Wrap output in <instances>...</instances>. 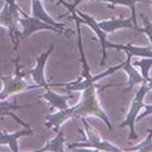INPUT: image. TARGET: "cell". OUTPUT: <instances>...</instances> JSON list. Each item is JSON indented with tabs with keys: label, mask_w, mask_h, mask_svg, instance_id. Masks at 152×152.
Segmentation results:
<instances>
[{
	"label": "cell",
	"mask_w": 152,
	"mask_h": 152,
	"mask_svg": "<svg viewBox=\"0 0 152 152\" xmlns=\"http://www.w3.org/2000/svg\"><path fill=\"white\" fill-rule=\"evenodd\" d=\"M65 139L64 137L63 132H58V135L56 137H54L51 140L46 141L45 146L42 149L37 150V151H64V143Z\"/></svg>",
	"instance_id": "2e32d148"
},
{
	"label": "cell",
	"mask_w": 152,
	"mask_h": 152,
	"mask_svg": "<svg viewBox=\"0 0 152 152\" xmlns=\"http://www.w3.org/2000/svg\"><path fill=\"white\" fill-rule=\"evenodd\" d=\"M143 107L145 108V111L140 115L139 117H137V120H141L142 117H146V116H148V115H151L152 114V104L151 105H143Z\"/></svg>",
	"instance_id": "ffe728a7"
},
{
	"label": "cell",
	"mask_w": 152,
	"mask_h": 152,
	"mask_svg": "<svg viewBox=\"0 0 152 152\" xmlns=\"http://www.w3.org/2000/svg\"><path fill=\"white\" fill-rule=\"evenodd\" d=\"M54 46L50 45V47L48 49L46 52L43 53L41 56L37 57V65L33 70H30L27 72H24V75H31L36 83L37 85H38V87H44L45 89L49 88L50 86H53V85H57L58 84H50L46 82L45 79V69L46 66V61L50 54L51 53L52 50Z\"/></svg>",
	"instance_id": "8992f818"
},
{
	"label": "cell",
	"mask_w": 152,
	"mask_h": 152,
	"mask_svg": "<svg viewBox=\"0 0 152 152\" xmlns=\"http://www.w3.org/2000/svg\"><path fill=\"white\" fill-rule=\"evenodd\" d=\"M134 66L140 67L142 70V76L144 80H147L149 77V71L152 66V58H144L135 61L133 64Z\"/></svg>",
	"instance_id": "e0dca14e"
},
{
	"label": "cell",
	"mask_w": 152,
	"mask_h": 152,
	"mask_svg": "<svg viewBox=\"0 0 152 152\" xmlns=\"http://www.w3.org/2000/svg\"><path fill=\"white\" fill-rule=\"evenodd\" d=\"M132 23H133L132 17L126 18V19L112 18L109 20L99 22L98 25L104 31H105L106 33H110V32H114L115 31L122 29V28H129V29L135 30V26Z\"/></svg>",
	"instance_id": "30bf717a"
},
{
	"label": "cell",
	"mask_w": 152,
	"mask_h": 152,
	"mask_svg": "<svg viewBox=\"0 0 152 152\" xmlns=\"http://www.w3.org/2000/svg\"><path fill=\"white\" fill-rule=\"evenodd\" d=\"M18 58L15 62V75L13 77H4L0 75V78L4 83V89L0 92V100H4L8 96L19 92H23L35 88H39L38 85H31L23 79L24 72L21 70V65Z\"/></svg>",
	"instance_id": "3957f363"
},
{
	"label": "cell",
	"mask_w": 152,
	"mask_h": 152,
	"mask_svg": "<svg viewBox=\"0 0 152 152\" xmlns=\"http://www.w3.org/2000/svg\"><path fill=\"white\" fill-rule=\"evenodd\" d=\"M111 47L117 50H123L125 52H129L131 56H138L142 58H152V50L150 47H139L134 45L132 43H128L126 45H115L109 42L106 43V48Z\"/></svg>",
	"instance_id": "4fadbf2b"
},
{
	"label": "cell",
	"mask_w": 152,
	"mask_h": 152,
	"mask_svg": "<svg viewBox=\"0 0 152 152\" xmlns=\"http://www.w3.org/2000/svg\"><path fill=\"white\" fill-rule=\"evenodd\" d=\"M84 130H85V135H86V140L83 142H72L69 144V148L70 150H75L77 148H93L96 151H123L124 150L120 149L118 146L113 144L112 142L109 141L103 140L102 137H100L99 133L91 127L85 120V118H81Z\"/></svg>",
	"instance_id": "7a4b0ae2"
},
{
	"label": "cell",
	"mask_w": 152,
	"mask_h": 152,
	"mask_svg": "<svg viewBox=\"0 0 152 152\" xmlns=\"http://www.w3.org/2000/svg\"><path fill=\"white\" fill-rule=\"evenodd\" d=\"M96 1H104L108 2L110 4L108 5V8L110 9H114L116 5H123V6H127L131 10V17L133 19V24L135 26V30L137 31L138 29V25L137 22V12H136V4L137 2H147L149 3L148 0H96Z\"/></svg>",
	"instance_id": "9a60e30c"
},
{
	"label": "cell",
	"mask_w": 152,
	"mask_h": 152,
	"mask_svg": "<svg viewBox=\"0 0 152 152\" xmlns=\"http://www.w3.org/2000/svg\"><path fill=\"white\" fill-rule=\"evenodd\" d=\"M149 3H150V4H152V1H149Z\"/></svg>",
	"instance_id": "603a6c76"
},
{
	"label": "cell",
	"mask_w": 152,
	"mask_h": 152,
	"mask_svg": "<svg viewBox=\"0 0 152 152\" xmlns=\"http://www.w3.org/2000/svg\"><path fill=\"white\" fill-rule=\"evenodd\" d=\"M32 134L33 131L31 128L23 129L13 134H9L5 131L0 130V144H8L12 151H18V138L23 136H28Z\"/></svg>",
	"instance_id": "7c38bea8"
},
{
	"label": "cell",
	"mask_w": 152,
	"mask_h": 152,
	"mask_svg": "<svg viewBox=\"0 0 152 152\" xmlns=\"http://www.w3.org/2000/svg\"><path fill=\"white\" fill-rule=\"evenodd\" d=\"M75 109L76 106L68 107L64 110H59V111L56 113L48 114L45 117V127L47 129H51L56 132H58V129L63 124L74 117Z\"/></svg>",
	"instance_id": "ba28073f"
},
{
	"label": "cell",
	"mask_w": 152,
	"mask_h": 152,
	"mask_svg": "<svg viewBox=\"0 0 152 152\" xmlns=\"http://www.w3.org/2000/svg\"><path fill=\"white\" fill-rule=\"evenodd\" d=\"M150 134L145 138V140L142 142L137 146L131 148L126 151H152V130H149Z\"/></svg>",
	"instance_id": "ac0fdd59"
},
{
	"label": "cell",
	"mask_w": 152,
	"mask_h": 152,
	"mask_svg": "<svg viewBox=\"0 0 152 152\" xmlns=\"http://www.w3.org/2000/svg\"><path fill=\"white\" fill-rule=\"evenodd\" d=\"M127 54V60L124 62V64L123 66V69L125 70L128 75H129V82H128V88L125 90V91H129V90H131L133 88L134 85L142 83L144 81V78L142 77V76L140 75V73L134 68V65L131 64L130 60H131V54H129V52H126Z\"/></svg>",
	"instance_id": "5bb4252c"
},
{
	"label": "cell",
	"mask_w": 152,
	"mask_h": 152,
	"mask_svg": "<svg viewBox=\"0 0 152 152\" xmlns=\"http://www.w3.org/2000/svg\"><path fill=\"white\" fill-rule=\"evenodd\" d=\"M32 13H33V17L37 18V19L43 21L44 23H48L57 29H58L60 31H62L63 32H73L71 30L66 29L64 23H60L56 22L45 10L42 3L39 0H32Z\"/></svg>",
	"instance_id": "9c48e42d"
},
{
	"label": "cell",
	"mask_w": 152,
	"mask_h": 152,
	"mask_svg": "<svg viewBox=\"0 0 152 152\" xmlns=\"http://www.w3.org/2000/svg\"><path fill=\"white\" fill-rule=\"evenodd\" d=\"M44 1H46V2H53L54 0H44Z\"/></svg>",
	"instance_id": "7402d4cb"
},
{
	"label": "cell",
	"mask_w": 152,
	"mask_h": 152,
	"mask_svg": "<svg viewBox=\"0 0 152 152\" xmlns=\"http://www.w3.org/2000/svg\"><path fill=\"white\" fill-rule=\"evenodd\" d=\"M24 17H25V18L20 20L23 27V31L20 32V34H19V38L22 40L29 37L32 33H34L36 31H43V30L53 31L59 34L63 33L62 31H60L58 29H57L48 23H44L43 21L37 19L35 17L30 18V17H27L26 15H24Z\"/></svg>",
	"instance_id": "52a82bcc"
},
{
	"label": "cell",
	"mask_w": 152,
	"mask_h": 152,
	"mask_svg": "<svg viewBox=\"0 0 152 152\" xmlns=\"http://www.w3.org/2000/svg\"><path fill=\"white\" fill-rule=\"evenodd\" d=\"M97 88L98 86L91 83L83 91L81 99L79 103L76 105L74 117L85 118L87 117H96L102 119L109 129H112L109 117L99 102L97 96Z\"/></svg>",
	"instance_id": "6da1fadb"
},
{
	"label": "cell",
	"mask_w": 152,
	"mask_h": 152,
	"mask_svg": "<svg viewBox=\"0 0 152 152\" xmlns=\"http://www.w3.org/2000/svg\"><path fill=\"white\" fill-rule=\"evenodd\" d=\"M46 91L40 96L43 99L48 102V104L52 108H57L58 110H64L68 108L67 101L73 97V95H60L50 91L49 88L45 89Z\"/></svg>",
	"instance_id": "8fae6325"
},
{
	"label": "cell",
	"mask_w": 152,
	"mask_h": 152,
	"mask_svg": "<svg viewBox=\"0 0 152 152\" xmlns=\"http://www.w3.org/2000/svg\"><path fill=\"white\" fill-rule=\"evenodd\" d=\"M150 90H151V88L149 87L146 80H144L141 85L139 91L137 92L135 97L132 100L131 105L129 107V111L126 115L124 121L120 124L121 128L129 126V130H130L129 139H137V135L135 131L134 124L136 122V118H137L138 112L140 111L142 108H143V105H144L143 104V97H144L145 94L147 93Z\"/></svg>",
	"instance_id": "277c9868"
},
{
	"label": "cell",
	"mask_w": 152,
	"mask_h": 152,
	"mask_svg": "<svg viewBox=\"0 0 152 152\" xmlns=\"http://www.w3.org/2000/svg\"><path fill=\"white\" fill-rule=\"evenodd\" d=\"M73 11H74L76 18L79 20V22L89 25L97 36V37H98V39H99V41L101 43V45H102V59H101V62H100V66H104L105 65L106 58H107V55H106V43H107L106 37H107V33L99 27L98 22L93 17H91V16H90L88 14L83 13L80 11H77L76 9L75 10L73 9Z\"/></svg>",
	"instance_id": "5b68a950"
},
{
	"label": "cell",
	"mask_w": 152,
	"mask_h": 152,
	"mask_svg": "<svg viewBox=\"0 0 152 152\" xmlns=\"http://www.w3.org/2000/svg\"><path fill=\"white\" fill-rule=\"evenodd\" d=\"M141 18L143 21V28H138L137 31H140V32H143L146 35L148 36L149 39L151 40L152 44V23L148 19V18H146L145 16H143L142 14L141 15Z\"/></svg>",
	"instance_id": "d6986e66"
},
{
	"label": "cell",
	"mask_w": 152,
	"mask_h": 152,
	"mask_svg": "<svg viewBox=\"0 0 152 152\" xmlns=\"http://www.w3.org/2000/svg\"><path fill=\"white\" fill-rule=\"evenodd\" d=\"M83 1H84V0H75V1H74V4H69V5H70L71 8H73V9L75 10V9H76V7H77L79 4H81Z\"/></svg>",
	"instance_id": "44dd1931"
}]
</instances>
